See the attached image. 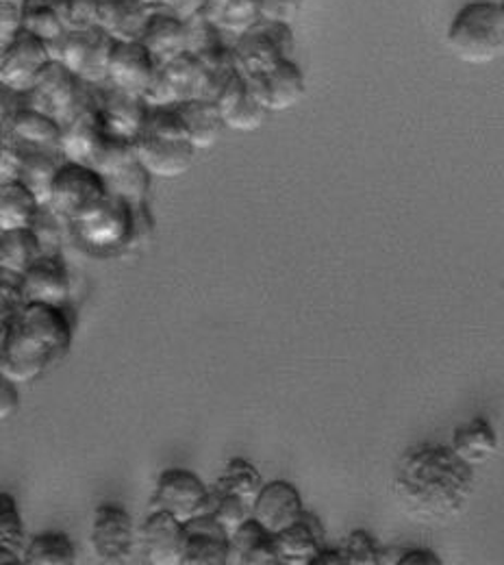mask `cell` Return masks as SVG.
<instances>
[{
	"label": "cell",
	"mask_w": 504,
	"mask_h": 565,
	"mask_svg": "<svg viewBox=\"0 0 504 565\" xmlns=\"http://www.w3.org/2000/svg\"><path fill=\"white\" fill-rule=\"evenodd\" d=\"M474 468L450 444H418L398 459L392 492L400 509L420 524L459 518L474 495Z\"/></svg>",
	"instance_id": "1"
},
{
	"label": "cell",
	"mask_w": 504,
	"mask_h": 565,
	"mask_svg": "<svg viewBox=\"0 0 504 565\" xmlns=\"http://www.w3.org/2000/svg\"><path fill=\"white\" fill-rule=\"evenodd\" d=\"M73 340L68 305L26 302L20 311L0 318V376L13 383H33L68 356Z\"/></svg>",
	"instance_id": "2"
},
{
	"label": "cell",
	"mask_w": 504,
	"mask_h": 565,
	"mask_svg": "<svg viewBox=\"0 0 504 565\" xmlns=\"http://www.w3.org/2000/svg\"><path fill=\"white\" fill-rule=\"evenodd\" d=\"M446 44L450 53L472 66L496 62L504 55V18L501 2L472 0L452 18Z\"/></svg>",
	"instance_id": "3"
},
{
	"label": "cell",
	"mask_w": 504,
	"mask_h": 565,
	"mask_svg": "<svg viewBox=\"0 0 504 565\" xmlns=\"http://www.w3.org/2000/svg\"><path fill=\"white\" fill-rule=\"evenodd\" d=\"M222 85L224 83L194 53H183L181 57L159 66L144 100L148 107H174L199 98L216 100Z\"/></svg>",
	"instance_id": "4"
},
{
	"label": "cell",
	"mask_w": 504,
	"mask_h": 565,
	"mask_svg": "<svg viewBox=\"0 0 504 565\" xmlns=\"http://www.w3.org/2000/svg\"><path fill=\"white\" fill-rule=\"evenodd\" d=\"M109 199L107 181L89 166L64 161L53 188L49 205L68 226L96 212Z\"/></svg>",
	"instance_id": "5"
},
{
	"label": "cell",
	"mask_w": 504,
	"mask_h": 565,
	"mask_svg": "<svg viewBox=\"0 0 504 565\" xmlns=\"http://www.w3.org/2000/svg\"><path fill=\"white\" fill-rule=\"evenodd\" d=\"M296 49L291 24L261 20L233 42L235 68L246 78L272 71L283 60H291Z\"/></svg>",
	"instance_id": "6"
},
{
	"label": "cell",
	"mask_w": 504,
	"mask_h": 565,
	"mask_svg": "<svg viewBox=\"0 0 504 565\" xmlns=\"http://www.w3.org/2000/svg\"><path fill=\"white\" fill-rule=\"evenodd\" d=\"M26 105L68 127L89 105V85L81 83L73 72L53 62L40 74L33 89L26 94Z\"/></svg>",
	"instance_id": "7"
},
{
	"label": "cell",
	"mask_w": 504,
	"mask_h": 565,
	"mask_svg": "<svg viewBox=\"0 0 504 565\" xmlns=\"http://www.w3.org/2000/svg\"><path fill=\"white\" fill-rule=\"evenodd\" d=\"M74 237L92 253H118L133 244V210L122 199H109L87 217L71 224Z\"/></svg>",
	"instance_id": "8"
},
{
	"label": "cell",
	"mask_w": 504,
	"mask_h": 565,
	"mask_svg": "<svg viewBox=\"0 0 504 565\" xmlns=\"http://www.w3.org/2000/svg\"><path fill=\"white\" fill-rule=\"evenodd\" d=\"M114 40L100 29L68 33L60 46L53 49V60L85 85H105L109 76V62L114 53Z\"/></svg>",
	"instance_id": "9"
},
{
	"label": "cell",
	"mask_w": 504,
	"mask_h": 565,
	"mask_svg": "<svg viewBox=\"0 0 504 565\" xmlns=\"http://www.w3.org/2000/svg\"><path fill=\"white\" fill-rule=\"evenodd\" d=\"M140 531H136L133 515L120 502H103L92 520V548L107 565H125L136 553Z\"/></svg>",
	"instance_id": "10"
},
{
	"label": "cell",
	"mask_w": 504,
	"mask_h": 565,
	"mask_svg": "<svg viewBox=\"0 0 504 565\" xmlns=\"http://www.w3.org/2000/svg\"><path fill=\"white\" fill-rule=\"evenodd\" d=\"M212 504V488L185 468H168L157 477L154 494L150 495V509L168 511L181 522L207 513Z\"/></svg>",
	"instance_id": "11"
},
{
	"label": "cell",
	"mask_w": 504,
	"mask_h": 565,
	"mask_svg": "<svg viewBox=\"0 0 504 565\" xmlns=\"http://www.w3.org/2000/svg\"><path fill=\"white\" fill-rule=\"evenodd\" d=\"M53 62L51 49L22 29L7 46H0V85L7 92L26 96Z\"/></svg>",
	"instance_id": "12"
},
{
	"label": "cell",
	"mask_w": 504,
	"mask_h": 565,
	"mask_svg": "<svg viewBox=\"0 0 504 565\" xmlns=\"http://www.w3.org/2000/svg\"><path fill=\"white\" fill-rule=\"evenodd\" d=\"M89 107L103 129L118 140L133 141L144 129L148 105L144 98L125 94L111 85H89Z\"/></svg>",
	"instance_id": "13"
},
{
	"label": "cell",
	"mask_w": 504,
	"mask_h": 565,
	"mask_svg": "<svg viewBox=\"0 0 504 565\" xmlns=\"http://www.w3.org/2000/svg\"><path fill=\"white\" fill-rule=\"evenodd\" d=\"M196 148L190 140L163 138L142 131L133 141V154L152 179H179L187 174L196 159Z\"/></svg>",
	"instance_id": "14"
},
{
	"label": "cell",
	"mask_w": 504,
	"mask_h": 565,
	"mask_svg": "<svg viewBox=\"0 0 504 565\" xmlns=\"http://www.w3.org/2000/svg\"><path fill=\"white\" fill-rule=\"evenodd\" d=\"M157 72L159 64L142 42H116L109 62L107 85L125 94L144 98L146 92L157 78Z\"/></svg>",
	"instance_id": "15"
},
{
	"label": "cell",
	"mask_w": 504,
	"mask_h": 565,
	"mask_svg": "<svg viewBox=\"0 0 504 565\" xmlns=\"http://www.w3.org/2000/svg\"><path fill=\"white\" fill-rule=\"evenodd\" d=\"M216 105L224 127L239 134H253L261 129L270 114L250 89L248 78L239 72H233L222 85L216 96Z\"/></svg>",
	"instance_id": "16"
},
{
	"label": "cell",
	"mask_w": 504,
	"mask_h": 565,
	"mask_svg": "<svg viewBox=\"0 0 504 565\" xmlns=\"http://www.w3.org/2000/svg\"><path fill=\"white\" fill-rule=\"evenodd\" d=\"M140 542L150 565H183L185 522L168 511L150 509L140 526Z\"/></svg>",
	"instance_id": "17"
},
{
	"label": "cell",
	"mask_w": 504,
	"mask_h": 565,
	"mask_svg": "<svg viewBox=\"0 0 504 565\" xmlns=\"http://www.w3.org/2000/svg\"><path fill=\"white\" fill-rule=\"evenodd\" d=\"M248 85L270 114L293 109L307 96L304 74L291 60H283L272 71L250 76Z\"/></svg>",
	"instance_id": "18"
},
{
	"label": "cell",
	"mask_w": 504,
	"mask_h": 565,
	"mask_svg": "<svg viewBox=\"0 0 504 565\" xmlns=\"http://www.w3.org/2000/svg\"><path fill=\"white\" fill-rule=\"evenodd\" d=\"M20 289L26 302L66 307L71 300V275L62 255H42L22 277Z\"/></svg>",
	"instance_id": "19"
},
{
	"label": "cell",
	"mask_w": 504,
	"mask_h": 565,
	"mask_svg": "<svg viewBox=\"0 0 504 565\" xmlns=\"http://www.w3.org/2000/svg\"><path fill=\"white\" fill-rule=\"evenodd\" d=\"M230 535L207 511L185 522L183 565H228Z\"/></svg>",
	"instance_id": "20"
},
{
	"label": "cell",
	"mask_w": 504,
	"mask_h": 565,
	"mask_svg": "<svg viewBox=\"0 0 504 565\" xmlns=\"http://www.w3.org/2000/svg\"><path fill=\"white\" fill-rule=\"evenodd\" d=\"M62 136L64 127L57 120L29 105H22L13 116L2 120V138H9L29 150L62 154Z\"/></svg>",
	"instance_id": "21"
},
{
	"label": "cell",
	"mask_w": 504,
	"mask_h": 565,
	"mask_svg": "<svg viewBox=\"0 0 504 565\" xmlns=\"http://www.w3.org/2000/svg\"><path fill=\"white\" fill-rule=\"evenodd\" d=\"M304 513V502L298 488L289 481H270L253 502V518L270 533H281L296 524Z\"/></svg>",
	"instance_id": "22"
},
{
	"label": "cell",
	"mask_w": 504,
	"mask_h": 565,
	"mask_svg": "<svg viewBox=\"0 0 504 565\" xmlns=\"http://www.w3.org/2000/svg\"><path fill=\"white\" fill-rule=\"evenodd\" d=\"M326 533L320 518L304 509L302 518L275 535L279 565H311L326 546Z\"/></svg>",
	"instance_id": "23"
},
{
	"label": "cell",
	"mask_w": 504,
	"mask_h": 565,
	"mask_svg": "<svg viewBox=\"0 0 504 565\" xmlns=\"http://www.w3.org/2000/svg\"><path fill=\"white\" fill-rule=\"evenodd\" d=\"M140 42L159 66L187 53V18L176 11H152Z\"/></svg>",
	"instance_id": "24"
},
{
	"label": "cell",
	"mask_w": 504,
	"mask_h": 565,
	"mask_svg": "<svg viewBox=\"0 0 504 565\" xmlns=\"http://www.w3.org/2000/svg\"><path fill=\"white\" fill-rule=\"evenodd\" d=\"M148 18L142 0H98V29L114 42H140Z\"/></svg>",
	"instance_id": "25"
},
{
	"label": "cell",
	"mask_w": 504,
	"mask_h": 565,
	"mask_svg": "<svg viewBox=\"0 0 504 565\" xmlns=\"http://www.w3.org/2000/svg\"><path fill=\"white\" fill-rule=\"evenodd\" d=\"M450 448L472 468L487 463L501 450V437L485 416H476L470 423L452 430Z\"/></svg>",
	"instance_id": "26"
},
{
	"label": "cell",
	"mask_w": 504,
	"mask_h": 565,
	"mask_svg": "<svg viewBox=\"0 0 504 565\" xmlns=\"http://www.w3.org/2000/svg\"><path fill=\"white\" fill-rule=\"evenodd\" d=\"M235 565H279L275 533L250 518L230 535V562Z\"/></svg>",
	"instance_id": "27"
},
{
	"label": "cell",
	"mask_w": 504,
	"mask_h": 565,
	"mask_svg": "<svg viewBox=\"0 0 504 565\" xmlns=\"http://www.w3.org/2000/svg\"><path fill=\"white\" fill-rule=\"evenodd\" d=\"M42 207L40 199L24 183H0V233L33 228Z\"/></svg>",
	"instance_id": "28"
},
{
	"label": "cell",
	"mask_w": 504,
	"mask_h": 565,
	"mask_svg": "<svg viewBox=\"0 0 504 565\" xmlns=\"http://www.w3.org/2000/svg\"><path fill=\"white\" fill-rule=\"evenodd\" d=\"M176 107H179V111H181V116L185 120L190 140H192L194 148L199 152L201 150H210L212 146H216L222 131L226 129L224 120H222V116L217 111L216 100L199 98V100L181 103Z\"/></svg>",
	"instance_id": "29"
},
{
	"label": "cell",
	"mask_w": 504,
	"mask_h": 565,
	"mask_svg": "<svg viewBox=\"0 0 504 565\" xmlns=\"http://www.w3.org/2000/svg\"><path fill=\"white\" fill-rule=\"evenodd\" d=\"M22 148V146H20ZM66 159L55 152L46 150H29L22 148V170H20V183H24L42 205H49L53 181Z\"/></svg>",
	"instance_id": "30"
},
{
	"label": "cell",
	"mask_w": 504,
	"mask_h": 565,
	"mask_svg": "<svg viewBox=\"0 0 504 565\" xmlns=\"http://www.w3.org/2000/svg\"><path fill=\"white\" fill-rule=\"evenodd\" d=\"M40 257L42 248L31 228L0 233V273L22 277Z\"/></svg>",
	"instance_id": "31"
},
{
	"label": "cell",
	"mask_w": 504,
	"mask_h": 565,
	"mask_svg": "<svg viewBox=\"0 0 504 565\" xmlns=\"http://www.w3.org/2000/svg\"><path fill=\"white\" fill-rule=\"evenodd\" d=\"M264 486L266 481L253 461L244 457H233L224 466V472L214 483V490L219 494L239 495L253 504L255 498L264 490Z\"/></svg>",
	"instance_id": "32"
},
{
	"label": "cell",
	"mask_w": 504,
	"mask_h": 565,
	"mask_svg": "<svg viewBox=\"0 0 504 565\" xmlns=\"http://www.w3.org/2000/svg\"><path fill=\"white\" fill-rule=\"evenodd\" d=\"M74 562L76 548L73 540L60 531L33 535L24 551V565H73Z\"/></svg>",
	"instance_id": "33"
},
{
	"label": "cell",
	"mask_w": 504,
	"mask_h": 565,
	"mask_svg": "<svg viewBox=\"0 0 504 565\" xmlns=\"http://www.w3.org/2000/svg\"><path fill=\"white\" fill-rule=\"evenodd\" d=\"M150 174L138 163V159H131L129 163L120 166L111 174L105 177L109 194L122 199L131 207L148 203V190H150Z\"/></svg>",
	"instance_id": "34"
},
{
	"label": "cell",
	"mask_w": 504,
	"mask_h": 565,
	"mask_svg": "<svg viewBox=\"0 0 504 565\" xmlns=\"http://www.w3.org/2000/svg\"><path fill=\"white\" fill-rule=\"evenodd\" d=\"M26 544V529L22 522V513L15 504V498L7 492H0V548L13 551L20 557H24Z\"/></svg>",
	"instance_id": "35"
},
{
	"label": "cell",
	"mask_w": 504,
	"mask_h": 565,
	"mask_svg": "<svg viewBox=\"0 0 504 565\" xmlns=\"http://www.w3.org/2000/svg\"><path fill=\"white\" fill-rule=\"evenodd\" d=\"M210 513L217 520V524L233 535L253 518V504L235 494H219L212 488V504Z\"/></svg>",
	"instance_id": "36"
},
{
	"label": "cell",
	"mask_w": 504,
	"mask_h": 565,
	"mask_svg": "<svg viewBox=\"0 0 504 565\" xmlns=\"http://www.w3.org/2000/svg\"><path fill=\"white\" fill-rule=\"evenodd\" d=\"M55 9L68 33L98 29V0H55Z\"/></svg>",
	"instance_id": "37"
},
{
	"label": "cell",
	"mask_w": 504,
	"mask_h": 565,
	"mask_svg": "<svg viewBox=\"0 0 504 565\" xmlns=\"http://www.w3.org/2000/svg\"><path fill=\"white\" fill-rule=\"evenodd\" d=\"M261 22V0H230L219 22L224 35L239 38Z\"/></svg>",
	"instance_id": "38"
},
{
	"label": "cell",
	"mask_w": 504,
	"mask_h": 565,
	"mask_svg": "<svg viewBox=\"0 0 504 565\" xmlns=\"http://www.w3.org/2000/svg\"><path fill=\"white\" fill-rule=\"evenodd\" d=\"M342 553L348 565H380L383 548L365 529H355L344 540Z\"/></svg>",
	"instance_id": "39"
},
{
	"label": "cell",
	"mask_w": 504,
	"mask_h": 565,
	"mask_svg": "<svg viewBox=\"0 0 504 565\" xmlns=\"http://www.w3.org/2000/svg\"><path fill=\"white\" fill-rule=\"evenodd\" d=\"M304 0H261V20L266 22H281V24H291Z\"/></svg>",
	"instance_id": "40"
},
{
	"label": "cell",
	"mask_w": 504,
	"mask_h": 565,
	"mask_svg": "<svg viewBox=\"0 0 504 565\" xmlns=\"http://www.w3.org/2000/svg\"><path fill=\"white\" fill-rule=\"evenodd\" d=\"M22 170V148L9 138H2L0 146V183H11L20 179Z\"/></svg>",
	"instance_id": "41"
},
{
	"label": "cell",
	"mask_w": 504,
	"mask_h": 565,
	"mask_svg": "<svg viewBox=\"0 0 504 565\" xmlns=\"http://www.w3.org/2000/svg\"><path fill=\"white\" fill-rule=\"evenodd\" d=\"M22 15L24 9L9 4V2H0V46H7L20 31H22Z\"/></svg>",
	"instance_id": "42"
},
{
	"label": "cell",
	"mask_w": 504,
	"mask_h": 565,
	"mask_svg": "<svg viewBox=\"0 0 504 565\" xmlns=\"http://www.w3.org/2000/svg\"><path fill=\"white\" fill-rule=\"evenodd\" d=\"M18 407H20V394L15 390V383L0 376V420L7 423L9 418H13Z\"/></svg>",
	"instance_id": "43"
},
{
	"label": "cell",
	"mask_w": 504,
	"mask_h": 565,
	"mask_svg": "<svg viewBox=\"0 0 504 565\" xmlns=\"http://www.w3.org/2000/svg\"><path fill=\"white\" fill-rule=\"evenodd\" d=\"M398 565H441V559L432 551H425V548L405 551L403 548Z\"/></svg>",
	"instance_id": "44"
},
{
	"label": "cell",
	"mask_w": 504,
	"mask_h": 565,
	"mask_svg": "<svg viewBox=\"0 0 504 565\" xmlns=\"http://www.w3.org/2000/svg\"><path fill=\"white\" fill-rule=\"evenodd\" d=\"M228 2L230 0H201L199 11L219 29V22H222V18H224V13L228 9Z\"/></svg>",
	"instance_id": "45"
},
{
	"label": "cell",
	"mask_w": 504,
	"mask_h": 565,
	"mask_svg": "<svg viewBox=\"0 0 504 565\" xmlns=\"http://www.w3.org/2000/svg\"><path fill=\"white\" fill-rule=\"evenodd\" d=\"M146 9L152 13V11H176V13H185V7H187V0H142Z\"/></svg>",
	"instance_id": "46"
},
{
	"label": "cell",
	"mask_w": 504,
	"mask_h": 565,
	"mask_svg": "<svg viewBox=\"0 0 504 565\" xmlns=\"http://www.w3.org/2000/svg\"><path fill=\"white\" fill-rule=\"evenodd\" d=\"M311 565H348L346 557L342 553V548H322V553L315 557V562Z\"/></svg>",
	"instance_id": "47"
},
{
	"label": "cell",
	"mask_w": 504,
	"mask_h": 565,
	"mask_svg": "<svg viewBox=\"0 0 504 565\" xmlns=\"http://www.w3.org/2000/svg\"><path fill=\"white\" fill-rule=\"evenodd\" d=\"M0 564L2 565H24V557H20L18 553L13 551H7V548H0Z\"/></svg>",
	"instance_id": "48"
},
{
	"label": "cell",
	"mask_w": 504,
	"mask_h": 565,
	"mask_svg": "<svg viewBox=\"0 0 504 565\" xmlns=\"http://www.w3.org/2000/svg\"><path fill=\"white\" fill-rule=\"evenodd\" d=\"M0 2H9V4H15V7H22V9H24V4H26V0H0Z\"/></svg>",
	"instance_id": "49"
},
{
	"label": "cell",
	"mask_w": 504,
	"mask_h": 565,
	"mask_svg": "<svg viewBox=\"0 0 504 565\" xmlns=\"http://www.w3.org/2000/svg\"><path fill=\"white\" fill-rule=\"evenodd\" d=\"M501 9H503V18H504V0H501Z\"/></svg>",
	"instance_id": "50"
},
{
	"label": "cell",
	"mask_w": 504,
	"mask_h": 565,
	"mask_svg": "<svg viewBox=\"0 0 504 565\" xmlns=\"http://www.w3.org/2000/svg\"><path fill=\"white\" fill-rule=\"evenodd\" d=\"M187 2H190V0H187ZM187 7H190V4H187ZM187 7H185V13H183V18H185V15H187Z\"/></svg>",
	"instance_id": "51"
}]
</instances>
